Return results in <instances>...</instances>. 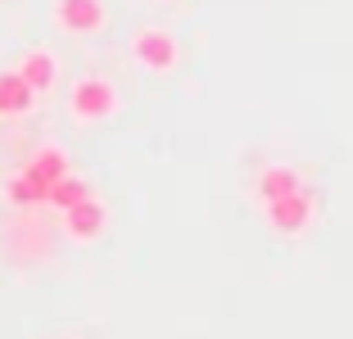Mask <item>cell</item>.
Segmentation results:
<instances>
[{
	"label": "cell",
	"instance_id": "6da1fadb",
	"mask_svg": "<svg viewBox=\"0 0 353 339\" xmlns=\"http://www.w3.org/2000/svg\"><path fill=\"white\" fill-rule=\"evenodd\" d=\"M132 59L145 72L163 77V72H176V63H181V41L168 28H141L132 32Z\"/></svg>",
	"mask_w": 353,
	"mask_h": 339
},
{
	"label": "cell",
	"instance_id": "277c9868",
	"mask_svg": "<svg viewBox=\"0 0 353 339\" xmlns=\"http://www.w3.org/2000/svg\"><path fill=\"white\" fill-rule=\"evenodd\" d=\"M312 217H317V199H312L308 190H294V195L268 204V226L276 236H303L312 226Z\"/></svg>",
	"mask_w": 353,
	"mask_h": 339
},
{
	"label": "cell",
	"instance_id": "ba28073f",
	"mask_svg": "<svg viewBox=\"0 0 353 339\" xmlns=\"http://www.w3.org/2000/svg\"><path fill=\"white\" fill-rule=\"evenodd\" d=\"M5 195H10L14 208H41L46 199H50V181H46V176H37L28 163H23L19 176L10 181V190H5Z\"/></svg>",
	"mask_w": 353,
	"mask_h": 339
},
{
	"label": "cell",
	"instance_id": "30bf717a",
	"mask_svg": "<svg viewBox=\"0 0 353 339\" xmlns=\"http://www.w3.org/2000/svg\"><path fill=\"white\" fill-rule=\"evenodd\" d=\"M28 167H32L37 176H46L50 185L59 181V176H68V172H73V167H68V154H63L59 145H46V150H37V154L28 158Z\"/></svg>",
	"mask_w": 353,
	"mask_h": 339
},
{
	"label": "cell",
	"instance_id": "52a82bcc",
	"mask_svg": "<svg viewBox=\"0 0 353 339\" xmlns=\"http://www.w3.org/2000/svg\"><path fill=\"white\" fill-rule=\"evenodd\" d=\"M32 104H37V91H32L28 82H23V72H0V113L5 118H23V113H32Z\"/></svg>",
	"mask_w": 353,
	"mask_h": 339
},
{
	"label": "cell",
	"instance_id": "7a4b0ae2",
	"mask_svg": "<svg viewBox=\"0 0 353 339\" xmlns=\"http://www.w3.org/2000/svg\"><path fill=\"white\" fill-rule=\"evenodd\" d=\"M68 109L77 123H104L118 113V86L109 77H77L68 91Z\"/></svg>",
	"mask_w": 353,
	"mask_h": 339
},
{
	"label": "cell",
	"instance_id": "8992f818",
	"mask_svg": "<svg viewBox=\"0 0 353 339\" xmlns=\"http://www.w3.org/2000/svg\"><path fill=\"white\" fill-rule=\"evenodd\" d=\"M19 72L37 95H46V91H54V82H59V59H54V50H46V45H32V50L19 59Z\"/></svg>",
	"mask_w": 353,
	"mask_h": 339
},
{
	"label": "cell",
	"instance_id": "3957f363",
	"mask_svg": "<svg viewBox=\"0 0 353 339\" xmlns=\"http://www.w3.org/2000/svg\"><path fill=\"white\" fill-rule=\"evenodd\" d=\"M54 28L68 37H95L109 28V5L104 0H54Z\"/></svg>",
	"mask_w": 353,
	"mask_h": 339
},
{
	"label": "cell",
	"instance_id": "9c48e42d",
	"mask_svg": "<svg viewBox=\"0 0 353 339\" xmlns=\"http://www.w3.org/2000/svg\"><path fill=\"white\" fill-rule=\"evenodd\" d=\"M294 190H303V181H299V172H294V167L272 163V167H263V172H259V199H263V204L285 199V195H294Z\"/></svg>",
	"mask_w": 353,
	"mask_h": 339
},
{
	"label": "cell",
	"instance_id": "5b68a950",
	"mask_svg": "<svg viewBox=\"0 0 353 339\" xmlns=\"http://www.w3.org/2000/svg\"><path fill=\"white\" fill-rule=\"evenodd\" d=\"M104 226H109V208H104L95 195L82 199V204H73L68 213H63V231H68V240H77V245H91V240H100Z\"/></svg>",
	"mask_w": 353,
	"mask_h": 339
},
{
	"label": "cell",
	"instance_id": "8fae6325",
	"mask_svg": "<svg viewBox=\"0 0 353 339\" xmlns=\"http://www.w3.org/2000/svg\"><path fill=\"white\" fill-rule=\"evenodd\" d=\"M82 199H91V185H86L82 176H73V172H68V176H59V181L50 185V199H46V204H54L59 213H68V208H73V204H82Z\"/></svg>",
	"mask_w": 353,
	"mask_h": 339
}]
</instances>
